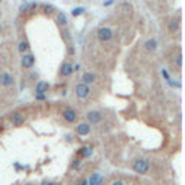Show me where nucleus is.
Wrapping results in <instances>:
<instances>
[{
  "label": "nucleus",
  "mask_w": 185,
  "mask_h": 185,
  "mask_svg": "<svg viewBox=\"0 0 185 185\" xmlns=\"http://www.w3.org/2000/svg\"><path fill=\"white\" fill-rule=\"evenodd\" d=\"M162 74H164V77L166 78V80H169V74L166 72V70H162Z\"/></svg>",
  "instance_id": "obj_25"
},
{
  "label": "nucleus",
  "mask_w": 185,
  "mask_h": 185,
  "mask_svg": "<svg viewBox=\"0 0 185 185\" xmlns=\"http://www.w3.org/2000/svg\"><path fill=\"white\" fill-rule=\"evenodd\" d=\"M72 72H74V65L71 62H64L61 65V70H59L61 77H70Z\"/></svg>",
  "instance_id": "obj_7"
},
{
  "label": "nucleus",
  "mask_w": 185,
  "mask_h": 185,
  "mask_svg": "<svg viewBox=\"0 0 185 185\" xmlns=\"http://www.w3.org/2000/svg\"><path fill=\"white\" fill-rule=\"evenodd\" d=\"M13 83H15V78H13L12 74H9V72H2L0 74V85L10 87V85H13Z\"/></svg>",
  "instance_id": "obj_4"
},
{
  "label": "nucleus",
  "mask_w": 185,
  "mask_h": 185,
  "mask_svg": "<svg viewBox=\"0 0 185 185\" xmlns=\"http://www.w3.org/2000/svg\"><path fill=\"white\" fill-rule=\"evenodd\" d=\"M156 48H158V41L155 38L147 39L146 42H145V49L147 52H153V51H156Z\"/></svg>",
  "instance_id": "obj_13"
},
{
  "label": "nucleus",
  "mask_w": 185,
  "mask_h": 185,
  "mask_svg": "<svg viewBox=\"0 0 185 185\" xmlns=\"http://www.w3.org/2000/svg\"><path fill=\"white\" fill-rule=\"evenodd\" d=\"M34 9H36V3H32L29 6V10H34Z\"/></svg>",
  "instance_id": "obj_27"
},
{
  "label": "nucleus",
  "mask_w": 185,
  "mask_h": 185,
  "mask_svg": "<svg viewBox=\"0 0 185 185\" xmlns=\"http://www.w3.org/2000/svg\"><path fill=\"white\" fill-rule=\"evenodd\" d=\"M41 185H54V184H52V182H49V181H43Z\"/></svg>",
  "instance_id": "obj_28"
},
{
  "label": "nucleus",
  "mask_w": 185,
  "mask_h": 185,
  "mask_svg": "<svg viewBox=\"0 0 185 185\" xmlns=\"http://www.w3.org/2000/svg\"><path fill=\"white\" fill-rule=\"evenodd\" d=\"M111 185H126V184H124V182H123L122 179H116V181L111 182Z\"/></svg>",
  "instance_id": "obj_22"
},
{
  "label": "nucleus",
  "mask_w": 185,
  "mask_h": 185,
  "mask_svg": "<svg viewBox=\"0 0 185 185\" xmlns=\"http://www.w3.org/2000/svg\"><path fill=\"white\" fill-rule=\"evenodd\" d=\"M94 80H96V75H94L92 72H84V74H83V83H84V84L90 85L94 83Z\"/></svg>",
  "instance_id": "obj_15"
},
{
  "label": "nucleus",
  "mask_w": 185,
  "mask_h": 185,
  "mask_svg": "<svg viewBox=\"0 0 185 185\" xmlns=\"http://www.w3.org/2000/svg\"><path fill=\"white\" fill-rule=\"evenodd\" d=\"M45 94H36V98H38V100H45Z\"/></svg>",
  "instance_id": "obj_24"
},
{
  "label": "nucleus",
  "mask_w": 185,
  "mask_h": 185,
  "mask_svg": "<svg viewBox=\"0 0 185 185\" xmlns=\"http://www.w3.org/2000/svg\"><path fill=\"white\" fill-rule=\"evenodd\" d=\"M84 10H85L84 7H75V9H74V10L71 12V15H72L74 17H77V16H80V15H83V12H84Z\"/></svg>",
  "instance_id": "obj_19"
},
{
  "label": "nucleus",
  "mask_w": 185,
  "mask_h": 185,
  "mask_svg": "<svg viewBox=\"0 0 185 185\" xmlns=\"http://www.w3.org/2000/svg\"><path fill=\"white\" fill-rule=\"evenodd\" d=\"M77 185H88V182H87V181H85V179H84V181H80V182H78V184H77Z\"/></svg>",
  "instance_id": "obj_26"
},
{
  "label": "nucleus",
  "mask_w": 185,
  "mask_h": 185,
  "mask_svg": "<svg viewBox=\"0 0 185 185\" xmlns=\"http://www.w3.org/2000/svg\"><path fill=\"white\" fill-rule=\"evenodd\" d=\"M0 32H2V23H0Z\"/></svg>",
  "instance_id": "obj_29"
},
{
  "label": "nucleus",
  "mask_w": 185,
  "mask_h": 185,
  "mask_svg": "<svg viewBox=\"0 0 185 185\" xmlns=\"http://www.w3.org/2000/svg\"><path fill=\"white\" fill-rule=\"evenodd\" d=\"M10 122H12L13 126H22L25 123V116L22 113H13L10 116Z\"/></svg>",
  "instance_id": "obj_11"
},
{
  "label": "nucleus",
  "mask_w": 185,
  "mask_h": 185,
  "mask_svg": "<svg viewBox=\"0 0 185 185\" xmlns=\"http://www.w3.org/2000/svg\"><path fill=\"white\" fill-rule=\"evenodd\" d=\"M78 155L80 158H90L92 155V147L90 146H83L80 147V151H78Z\"/></svg>",
  "instance_id": "obj_14"
},
{
  "label": "nucleus",
  "mask_w": 185,
  "mask_h": 185,
  "mask_svg": "<svg viewBox=\"0 0 185 185\" xmlns=\"http://www.w3.org/2000/svg\"><path fill=\"white\" fill-rule=\"evenodd\" d=\"M22 67L26 68V70H30V68L35 65V56L32 54H23V58H22Z\"/></svg>",
  "instance_id": "obj_6"
},
{
  "label": "nucleus",
  "mask_w": 185,
  "mask_h": 185,
  "mask_svg": "<svg viewBox=\"0 0 185 185\" xmlns=\"http://www.w3.org/2000/svg\"><path fill=\"white\" fill-rule=\"evenodd\" d=\"M43 10H45V13H52L54 12V7H52L51 4H45V6H43Z\"/></svg>",
  "instance_id": "obj_21"
},
{
  "label": "nucleus",
  "mask_w": 185,
  "mask_h": 185,
  "mask_svg": "<svg viewBox=\"0 0 185 185\" xmlns=\"http://www.w3.org/2000/svg\"><path fill=\"white\" fill-rule=\"evenodd\" d=\"M87 120H88V124H97L101 122V113L97 110H91L87 113Z\"/></svg>",
  "instance_id": "obj_5"
},
{
  "label": "nucleus",
  "mask_w": 185,
  "mask_h": 185,
  "mask_svg": "<svg viewBox=\"0 0 185 185\" xmlns=\"http://www.w3.org/2000/svg\"><path fill=\"white\" fill-rule=\"evenodd\" d=\"M55 22H56L58 25H67V23H68L67 16H65V15H64L62 12H59V13H58V16L55 17Z\"/></svg>",
  "instance_id": "obj_16"
},
{
  "label": "nucleus",
  "mask_w": 185,
  "mask_h": 185,
  "mask_svg": "<svg viewBox=\"0 0 185 185\" xmlns=\"http://www.w3.org/2000/svg\"><path fill=\"white\" fill-rule=\"evenodd\" d=\"M103 181H104V177H103L100 172H94V174L90 175L87 182H88V185H101Z\"/></svg>",
  "instance_id": "obj_8"
},
{
  "label": "nucleus",
  "mask_w": 185,
  "mask_h": 185,
  "mask_svg": "<svg viewBox=\"0 0 185 185\" xmlns=\"http://www.w3.org/2000/svg\"><path fill=\"white\" fill-rule=\"evenodd\" d=\"M149 168H151V165H149V160H146V159H138L132 165V169L136 174H140V175H146Z\"/></svg>",
  "instance_id": "obj_1"
},
{
  "label": "nucleus",
  "mask_w": 185,
  "mask_h": 185,
  "mask_svg": "<svg viewBox=\"0 0 185 185\" xmlns=\"http://www.w3.org/2000/svg\"><path fill=\"white\" fill-rule=\"evenodd\" d=\"M48 90H49V83H46V81H38V84L35 87L36 94H46Z\"/></svg>",
  "instance_id": "obj_12"
},
{
  "label": "nucleus",
  "mask_w": 185,
  "mask_h": 185,
  "mask_svg": "<svg viewBox=\"0 0 185 185\" xmlns=\"http://www.w3.org/2000/svg\"><path fill=\"white\" fill-rule=\"evenodd\" d=\"M81 166H83V164H81L80 159H75L74 162H72V168L74 169H81Z\"/></svg>",
  "instance_id": "obj_20"
},
{
  "label": "nucleus",
  "mask_w": 185,
  "mask_h": 185,
  "mask_svg": "<svg viewBox=\"0 0 185 185\" xmlns=\"http://www.w3.org/2000/svg\"><path fill=\"white\" fill-rule=\"evenodd\" d=\"M178 28H179V23H178V20L177 19H175V20H171L169 22V30H171V32H175V30H178Z\"/></svg>",
  "instance_id": "obj_18"
},
{
  "label": "nucleus",
  "mask_w": 185,
  "mask_h": 185,
  "mask_svg": "<svg viewBox=\"0 0 185 185\" xmlns=\"http://www.w3.org/2000/svg\"><path fill=\"white\" fill-rule=\"evenodd\" d=\"M75 130H77V133H78L80 136H87V135H90L91 127H90L88 123H80V124H77Z\"/></svg>",
  "instance_id": "obj_10"
},
{
  "label": "nucleus",
  "mask_w": 185,
  "mask_h": 185,
  "mask_svg": "<svg viewBox=\"0 0 185 185\" xmlns=\"http://www.w3.org/2000/svg\"><path fill=\"white\" fill-rule=\"evenodd\" d=\"M0 3H2V0H0Z\"/></svg>",
  "instance_id": "obj_30"
},
{
  "label": "nucleus",
  "mask_w": 185,
  "mask_h": 185,
  "mask_svg": "<svg viewBox=\"0 0 185 185\" xmlns=\"http://www.w3.org/2000/svg\"><path fill=\"white\" fill-rule=\"evenodd\" d=\"M28 49H29V42H28V41H22V42H19V52L25 54Z\"/></svg>",
  "instance_id": "obj_17"
},
{
  "label": "nucleus",
  "mask_w": 185,
  "mask_h": 185,
  "mask_svg": "<svg viewBox=\"0 0 185 185\" xmlns=\"http://www.w3.org/2000/svg\"><path fill=\"white\" fill-rule=\"evenodd\" d=\"M113 30L110 29V28H107V26H103V28H100V29L97 30V38L100 39L101 42H107V41H110V39L113 38Z\"/></svg>",
  "instance_id": "obj_2"
},
{
  "label": "nucleus",
  "mask_w": 185,
  "mask_h": 185,
  "mask_svg": "<svg viewBox=\"0 0 185 185\" xmlns=\"http://www.w3.org/2000/svg\"><path fill=\"white\" fill-rule=\"evenodd\" d=\"M177 64L179 65V67L182 65V56H181V55H178V58H177Z\"/></svg>",
  "instance_id": "obj_23"
},
{
  "label": "nucleus",
  "mask_w": 185,
  "mask_h": 185,
  "mask_svg": "<svg viewBox=\"0 0 185 185\" xmlns=\"http://www.w3.org/2000/svg\"><path fill=\"white\" fill-rule=\"evenodd\" d=\"M62 116H64V119L67 120L68 123H74V122H77V113H75V110H72V109H65L62 111Z\"/></svg>",
  "instance_id": "obj_9"
},
{
  "label": "nucleus",
  "mask_w": 185,
  "mask_h": 185,
  "mask_svg": "<svg viewBox=\"0 0 185 185\" xmlns=\"http://www.w3.org/2000/svg\"><path fill=\"white\" fill-rule=\"evenodd\" d=\"M90 92H91L90 85L84 84V83H80V84L75 85V94L78 98H87L90 96Z\"/></svg>",
  "instance_id": "obj_3"
}]
</instances>
